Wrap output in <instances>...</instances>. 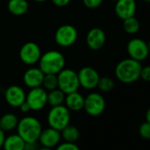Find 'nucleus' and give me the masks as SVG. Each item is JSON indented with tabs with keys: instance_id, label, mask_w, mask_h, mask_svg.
Returning <instances> with one entry per match:
<instances>
[{
	"instance_id": "nucleus-1",
	"label": "nucleus",
	"mask_w": 150,
	"mask_h": 150,
	"mask_svg": "<svg viewBox=\"0 0 150 150\" xmlns=\"http://www.w3.org/2000/svg\"><path fill=\"white\" fill-rule=\"evenodd\" d=\"M140 62L132 58H125L120 61L115 68L117 79L125 84H131L139 79L141 70Z\"/></svg>"
},
{
	"instance_id": "nucleus-2",
	"label": "nucleus",
	"mask_w": 150,
	"mask_h": 150,
	"mask_svg": "<svg viewBox=\"0 0 150 150\" xmlns=\"http://www.w3.org/2000/svg\"><path fill=\"white\" fill-rule=\"evenodd\" d=\"M16 129L17 133L25 140L26 143L38 142L39 136L42 131V126L36 117L27 116L19 120Z\"/></svg>"
},
{
	"instance_id": "nucleus-3",
	"label": "nucleus",
	"mask_w": 150,
	"mask_h": 150,
	"mask_svg": "<svg viewBox=\"0 0 150 150\" xmlns=\"http://www.w3.org/2000/svg\"><path fill=\"white\" fill-rule=\"evenodd\" d=\"M64 55L54 50L45 52L39 59V68L44 74H57L64 68Z\"/></svg>"
},
{
	"instance_id": "nucleus-4",
	"label": "nucleus",
	"mask_w": 150,
	"mask_h": 150,
	"mask_svg": "<svg viewBox=\"0 0 150 150\" xmlns=\"http://www.w3.org/2000/svg\"><path fill=\"white\" fill-rule=\"evenodd\" d=\"M70 121L71 111L64 104L51 107L47 116V122L49 126L57 131H62L70 124Z\"/></svg>"
},
{
	"instance_id": "nucleus-5",
	"label": "nucleus",
	"mask_w": 150,
	"mask_h": 150,
	"mask_svg": "<svg viewBox=\"0 0 150 150\" xmlns=\"http://www.w3.org/2000/svg\"><path fill=\"white\" fill-rule=\"evenodd\" d=\"M58 88L65 95L78 91L80 82L78 78V72L71 69H63L57 73Z\"/></svg>"
},
{
	"instance_id": "nucleus-6",
	"label": "nucleus",
	"mask_w": 150,
	"mask_h": 150,
	"mask_svg": "<svg viewBox=\"0 0 150 150\" xmlns=\"http://www.w3.org/2000/svg\"><path fill=\"white\" fill-rule=\"evenodd\" d=\"M105 106V100L101 94L90 93L85 97L83 109L89 116L97 117L104 111Z\"/></svg>"
},
{
	"instance_id": "nucleus-7",
	"label": "nucleus",
	"mask_w": 150,
	"mask_h": 150,
	"mask_svg": "<svg viewBox=\"0 0 150 150\" xmlns=\"http://www.w3.org/2000/svg\"><path fill=\"white\" fill-rule=\"evenodd\" d=\"M77 29L71 25H63L55 33V41L61 47H70L77 40Z\"/></svg>"
},
{
	"instance_id": "nucleus-8",
	"label": "nucleus",
	"mask_w": 150,
	"mask_h": 150,
	"mask_svg": "<svg viewBox=\"0 0 150 150\" xmlns=\"http://www.w3.org/2000/svg\"><path fill=\"white\" fill-rule=\"evenodd\" d=\"M126 50L129 57L139 62L145 60L149 55L147 42L139 38H133L130 40L127 43Z\"/></svg>"
},
{
	"instance_id": "nucleus-9",
	"label": "nucleus",
	"mask_w": 150,
	"mask_h": 150,
	"mask_svg": "<svg viewBox=\"0 0 150 150\" xmlns=\"http://www.w3.org/2000/svg\"><path fill=\"white\" fill-rule=\"evenodd\" d=\"M48 92L42 87L31 88L26 96V102L28 103L31 110L38 111L42 110L47 103Z\"/></svg>"
},
{
	"instance_id": "nucleus-10",
	"label": "nucleus",
	"mask_w": 150,
	"mask_h": 150,
	"mask_svg": "<svg viewBox=\"0 0 150 150\" xmlns=\"http://www.w3.org/2000/svg\"><path fill=\"white\" fill-rule=\"evenodd\" d=\"M42 53L40 47L33 42L24 43L20 50V58L28 65H32L39 62Z\"/></svg>"
},
{
	"instance_id": "nucleus-11",
	"label": "nucleus",
	"mask_w": 150,
	"mask_h": 150,
	"mask_svg": "<svg viewBox=\"0 0 150 150\" xmlns=\"http://www.w3.org/2000/svg\"><path fill=\"white\" fill-rule=\"evenodd\" d=\"M80 87L85 89H93L97 87L100 75L97 71L92 67L85 66L78 72Z\"/></svg>"
},
{
	"instance_id": "nucleus-12",
	"label": "nucleus",
	"mask_w": 150,
	"mask_h": 150,
	"mask_svg": "<svg viewBox=\"0 0 150 150\" xmlns=\"http://www.w3.org/2000/svg\"><path fill=\"white\" fill-rule=\"evenodd\" d=\"M61 139L62 137L60 131H57L52 127H49L42 131L38 139V142L42 146L54 148L60 143Z\"/></svg>"
},
{
	"instance_id": "nucleus-13",
	"label": "nucleus",
	"mask_w": 150,
	"mask_h": 150,
	"mask_svg": "<svg viewBox=\"0 0 150 150\" xmlns=\"http://www.w3.org/2000/svg\"><path fill=\"white\" fill-rule=\"evenodd\" d=\"M26 96L24 89L18 85L10 86L5 92L6 102L14 108H19L26 101Z\"/></svg>"
},
{
	"instance_id": "nucleus-14",
	"label": "nucleus",
	"mask_w": 150,
	"mask_h": 150,
	"mask_svg": "<svg viewBox=\"0 0 150 150\" xmlns=\"http://www.w3.org/2000/svg\"><path fill=\"white\" fill-rule=\"evenodd\" d=\"M136 10L137 4L135 0H117V1H116V15L123 21L134 16L136 13Z\"/></svg>"
},
{
	"instance_id": "nucleus-15",
	"label": "nucleus",
	"mask_w": 150,
	"mask_h": 150,
	"mask_svg": "<svg viewBox=\"0 0 150 150\" xmlns=\"http://www.w3.org/2000/svg\"><path fill=\"white\" fill-rule=\"evenodd\" d=\"M86 42L89 49L92 50H98L102 49L106 42L104 31L100 28H94L90 29L87 35Z\"/></svg>"
},
{
	"instance_id": "nucleus-16",
	"label": "nucleus",
	"mask_w": 150,
	"mask_h": 150,
	"mask_svg": "<svg viewBox=\"0 0 150 150\" xmlns=\"http://www.w3.org/2000/svg\"><path fill=\"white\" fill-rule=\"evenodd\" d=\"M43 79H44V73L40 68H36V67H31L25 71L23 76L24 83L29 88L42 87Z\"/></svg>"
},
{
	"instance_id": "nucleus-17",
	"label": "nucleus",
	"mask_w": 150,
	"mask_h": 150,
	"mask_svg": "<svg viewBox=\"0 0 150 150\" xmlns=\"http://www.w3.org/2000/svg\"><path fill=\"white\" fill-rule=\"evenodd\" d=\"M84 100L85 97L81 94L75 91L65 95L64 103L70 111H80L84 108Z\"/></svg>"
},
{
	"instance_id": "nucleus-18",
	"label": "nucleus",
	"mask_w": 150,
	"mask_h": 150,
	"mask_svg": "<svg viewBox=\"0 0 150 150\" xmlns=\"http://www.w3.org/2000/svg\"><path fill=\"white\" fill-rule=\"evenodd\" d=\"M25 145V140L16 133L6 136L2 147L4 150H24Z\"/></svg>"
},
{
	"instance_id": "nucleus-19",
	"label": "nucleus",
	"mask_w": 150,
	"mask_h": 150,
	"mask_svg": "<svg viewBox=\"0 0 150 150\" xmlns=\"http://www.w3.org/2000/svg\"><path fill=\"white\" fill-rule=\"evenodd\" d=\"M7 8L13 15L22 16L28 12L29 5L27 0H9Z\"/></svg>"
},
{
	"instance_id": "nucleus-20",
	"label": "nucleus",
	"mask_w": 150,
	"mask_h": 150,
	"mask_svg": "<svg viewBox=\"0 0 150 150\" xmlns=\"http://www.w3.org/2000/svg\"><path fill=\"white\" fill-rule=\"evenodd\" d=\"M19 123L18 117L13 113H6L1 117L0 120V128H1L5 132H10L16 129Z\"/></svg>"
},
{
	"instance_id": "nucleus-21",
	"label": "nucleus",
	"mask_w": 150,
	"mask_h": 150,
	"mask_svg": "<svg viewBox=\"0 0 150 150\" xmlns=\"http://www.w3.org/2000/svg\"><path fill=\"white\" fill-rule=\"evenodd\" d=\"M60 132H61L62 139L66 142L75 143L80 138L79 129L76 126L71 125L70 124L67 126H65L62 131H60Z\"/></svg>"
},
{
	"instance_id": "nucleus-22",
	"label": "nucleus",
	"mask_w": 150,
	"mask_h": 150,
	"mask_svg": "<svg viewBox=\"0 0 150 150\" xmlns=\"http://www.w3.org/2000/svg\"><path fill=\"white\" fill-rule=\"evenodd\" d=\"M65 94L59 88L49 91L47 95V103L51 107L62 105L64 103Z\"/></svg>"
},
{
	"instance_id": "nucleus-23",
	"label": "nucleus",
	"mask_w": 150,
	"mask_h": 150,
	"mask_svg": "<svg viewBox=\"0 0 150 150\" xmlns=\"http://www.w3.org/2000/svg\"><path fill=\"white\" fill-rule=\"evenodd\" d=\"M123 28H124V30L127 34L134 35V34L139 32V28H140V24H139V20L135 16H132V17H130L128 19L124 20Z\"/></svg>"
},
{
	"instance_id": "nucleus-24",
	"label": "nucleus",
	"mask_w": 150,
	"mask_h": 150,
	"mask_svg": "<svg viewBox=\"0 0 150 150\" xmlns=\"http://www.w3.org/2000/svg\"><path fill=\"white\" fill-rule=\"evenodd\" d=\"M42 87H43V88L48 91L58 88L57 74H44V79Z\"/></svg>"
},
{
	"instance_id": "nucleus-25",
	"label": "nucleus",
	"mask_w": 150,
	"mask_h": 150,
	"mask_svg": "<svg viewBox=\"0 0 150 150\" xmlns=\"http://www.w3.org/2000/svg\"><path fill=\"white\" fill-rule=\"evenodd\" d=\"M115 82L110 77H100L97 87L102 92H110L114 88Z\"/></svg>"
},
{
	"instance_id": "nucleus-26",
	"label": "nucleus",
	"mask_w": 150,
	"mask_h": 150,
	"mask_svg": "<svg viewBox=\"0 0 150 150\" xmlns=\"http://www.w3.org/2000/svg\"><path fill=\"white\" fill-rule=\"evenodd\" d=\"M139 133L142 138L150 139V123L146 121L142 123L139 127Z\"/></svg>"
},
{
	"instance_id": "nucleus-27",
	"label": "nucleus",
	"mask_w": 150,
	"mask_h": 150,
	"mask_svg": "<svg viewBox=\"0 0 150 150\" xmlns=\"http://www.w3.org/2000/svg\"><path fill=\"white\" fill-rule=\"evenodd\" d=\"M56 150H81L79 146H77L75 143L72 142H63L59 143L56 146Z\"/></svg>"
},
{
	"instance_id": "nucleus-28",
	"label": "nucleus",
	"mask_w": 150,
	"mask_h": 150,
	"mask_svg": "<svg viewBox=\"0 0 150 150\" xmlns=\"http://www.w3.org/2000/svg\"><path fill=\"white\" fill-rule=\"evenodd\" d=\"M103 0H82V2L84 4V6L88 8V9H96L98 8Z\"/></svg>"
},
{
	"instance_id": "nucleus-29",
	"label": "nucleus",
	"mask_w": 150,
	"mask_h": 150,
	"mask_svg": "<svg viewBox=\"0 0 150 150\" xmlns=\"http://www.w3.org/2000/svg\"><path fill=\"white\" fill-rule=\"evenodd\" d=\"M139 79H141L144 81L150 82V65H146L144 67H141Z\"/></svg>"
},
{
	"instance_id": "nucleus-30",
	"label": "nucleus",
	"mask_w": 150,
	"mask_h": 150,
	"mask_svg": "<svg viewBox=\"0 0 150 150\" xmlns=\"http://www.w3.org/2000/svg\"><path fill=\"white\" fill-rule=\"evenodd\" d=\"M39 148V145L37 142H28L26 143L24 150H37Z\"/></svg>"
},
{
	"instance_id": "nucleus-31",
	"label": "nucleus",
	"mask_w": 150,
	"mask_h": 150,
	"mask_svg": "<svg viewBox=\"0 0 150 150\" xmlns=\"http://www.w3.org/2000/svg\"><path fill=\"white\" fill-rule=\"evenodd\" d=\"M52 3L57 6H59V7H63V6H67L71 0H51Z\"/></svg>"
},
{
	"instance_id": "nucleus-32",
	"label": "nucleus",
	"mask_w": 150,
	"mask_h": 150,
	"mask_svg": "<svg viewBox=\"0 0 150 150\" xmlns=\"http://www.w3.org/2000/svg\"><path fill=\"white\" fill-rule=\"evenodd\" d=\"M20 110L22 112V113H28V111H30L31 110V109H30V107H29V105H28V103L25 101L20 107Z\"/></svg>"
},
{
	"instance_id": "nucleus-33",
	"label": "nucleus",
	"mask_w": 150,
	"mask_h": 150,
	"mask_svg": "<svg viewBox=\"0 0 150 150\" xmlns=\"http://www.w3.org/2000/svg\"><path fill=\"white\" fill-rule=\"evenodd\" d=\"M5 138H6V133H5V132L1 128H0V148L3 146V143H4Z\"/></svg>"
},
{
	"instance_id": "nucleus-34",
	"label": "nucleus",
	"mask_w": 150,
	"mask_h": 150,
	"mask_svg": "<svg viewBox=\"0 0 150 150\" xmlns=\"http://www.w3.org/2000/svg\"><path fill=\"white\" fill-rule=\"evenodd\" d=\"M146 121L150 123V108L146 112Z\"/></svg>"
},
{
	"instance_id": "nucleus-35",
	"label": "nucleus",
	"mask_w": 150,
	"mask_h": 150,
	"mask_svg": "<svg viewBox=\"0 0 150 150\" xmlns=\"http://www.w3.org/2000/svg\"><path fill=\"white\" fill-rule=\"evenodd\" d=\"M37 150H53L52 148H49V147H44V146H39V148Z\"/></svg>"
},
{
	"instance_id": "nucleus-36",
	"label": "nucleus",
	"mask_w": 150,
	"mask_h": 150,
	"mask_svg": "<svg viewBox=\"0 0 150 150\" xmlns=\"http://www.w3.org/2000/svg\"><path fill=\"white\" fill-rule=\"evenodd\" d=\"M35 2H38V3H42V2H45L47 0H35Z\"/></svg>"
},
{
	"instance_id": "nucleus-37",
	"label": "nucleus",
	"mask_w": 150,
	"mask_h": 150,
	"mask_svg": "<svg viewBox=\"0 0 150 150\" xmlns=\"http://www.w3.org/2000/svg\"><path fill=\"white\" fill-rule=\"evenodd\" d=\"M147 46H148V50H149V54H150V40H149V42H147Z\"/></svg>"
},
{
	"instance_id": "nucleus-38",
	"label": "nucleus",
	"mask_w": 150,
	"mask_h": 150,
	"mask_svg": "<svg viewBox=\"0 0 150 150\" xmlns=\"http://www.w3.org/2000/svg\"><path fill=\"white\" fill-rule=\"evenodd\" d=\"M143 1H145L146 3H150V0H143Z\"/></svg>"
},
{
	"instance_id": "nucleus-39",
	"label": "nucleus",
	"mask_w": 150,
	"mask_h": 150,
	"mask_svg": "<svg viewBox=\"0 0 150 150\" xmlns=\"http://www.w3.org/2000/svg\"><path fill=\"white\" fill-rule=\"evenodd\" d=\"M110 1H115L116 2V1H117V0H110Z\"/></svg>"
},
{
	"instance_id": "nucleus-40",
	"label": "nucleus",
	"mask_w": 150,
	"mask_h": 150,
	"mask_svg": "<svg viewBox=\"0 0 150 150\" xmlns=\"http://www.w3.org/2000/svg\"><path fill=\"white\" fill-rule=\"evenodd\" d=\"M0 120H1V117H0Z\"/></svg>"
}]
</instances>
